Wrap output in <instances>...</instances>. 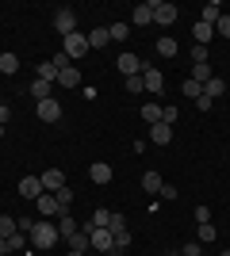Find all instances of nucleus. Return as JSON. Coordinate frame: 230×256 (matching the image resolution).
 <instances>
[{
    "label": "nucleus",
    "instance_id": "1",
    "mask_svg": "<svg viewBox=\"0 0 230 256\" xmlns=\"http://www.w3.org/2000/svg\"><path fill=\"white\" fill-rule=\"evenodd\" d=\"M58 241H62V234H58V226L50 222V218H39L31 230V245L35 248H54Z\"/></svg>",
    "mask_w": 230,
    "mask_h": 256
},
{
    "label": "nucleus",
    "instance_id": "2",
    "mask_svg": "<svg viewBox=\"0 0 230 256\" xmlns=\"http://www.w3.org/2000/svg\"><path fill=\"white\" fill-rule=\"evenodd\" d=\"M88 50H92V46H88V34H81V31H73V34H66V38H62V54H66L69 62L85 58Z\"/></svg>",
    "mask_w": 230,
    "mask_h": 256
},
{
    "label": "nucleus",
    "instance_id": "3",
    "mask_svg": "<svg viewBox=\"0 0 230 256\" xmlns=\"http://www.w3.org/2000/svg\"><path fill=\"white\" fill-rule=\"evenodd\" d=\"M35 206H39V214H43V218H50V222L66 214V210H62V203H58V195H54V192H43L39 199H35Z\"/></svg>",
    "mask_w": 230,
    "mask_h": 256
},
{
    "label": "nucleus",
    "instance_id": "4",
    "mask_svg": "<svg viewBox=\"0 0 230 256\" xmlns=\"http://www.w3.org/2000/svg\"><path fill=\"white\" fill-rule=\"evenodd\" d=\"M150 4H153V23L169 27V23L180 20V8H176V4H165V0H150Z\"/></svg>",
    "mask_w": 230,
    "mask_h": 256
},
{
    "label": "nucleus",
    "instance_id": "5",
    "mask_svg": "<svg viewBox=\"0 0 230 256\" xmlns=\"http://www.w3.org/2000/svg\"><path fill=\"white\" fill-rule=\"evenodd\" d=\"M88 245L96 248V252H115V234L104 230V226H96V230L88 234Z\"/></svg>",
    "mask_w": 230,
    "mask_h": 256
},
{
    "label": "nucleus",
    "instance_id": "6",
    "mask_svg": "<svg viewBox=\"0 0 230 256\" xmlns=\"http://www.w3.org/2000/svg\"><path fill=\"white\" fill-rule=\"evenodd\" d=\"M54 31L62 34V38L77 31V12H73V8H58V12H54Z\"/></svg>",
    "mask_w": 230,
    "mask_h": 256
},
{
    "label": "nucleus",
    "instance_id": "7",
    "mask_svg": "<svg viewBox=\"0 0 230 256\" xmlns=\"http://www.w3.org/2000/svg\"><path fill=\"white\" fill-rule=\"evenodd\" d=\"M142 84H146V92H150V96H161V92H165V76H161V69L142 65Z\"/></svg>",
    "mask_w": 230,
    "mask_h": 256
},
{
    "label": "nucleus",
    "instance_id": "8",
    "mask_svg": "<svg viewBox=\"0 0 230 256\" xmlns=\"http://www.w3.org/2000/svg\"><path fill=\"white\" fill-rule=\"evenodd\" d=\"M35 115L43 118V122H58V118H62V104H58L54 96H50V100H39V107H35Z\"/></svg>",
    "mask_w": 230,
    "mask_h": 256
},
{
    "label": "nucleus",
    "instance_id": "9",
    "mask_svg": "<svg viewBox=\"0 0 230 256\" xmlns=\"http://www.w3.org/2000/svg\"><path fill=\"white\" fill-rule=\"evenodd\" d=\"M39 180H43V192H62V188H66V172L62 168H46Z\"/></svg>",
    "mask_w": 230,
    "mask_h": 256
},
{
    "label": "nucleus",
    "instance_id": "10",
    "mask_svg": "<svg viewBox=\"0 0 230 256\" xmlns=\"http://www.w3.org/2000/svg\"><path fill=\"white\" fill-rule=\"evenodd\" d=\"M115 69H119V73H127V76H138V73H142V62H138V54H119Z\"/></svg>",
    "mask_w": 230,
    "mask_h": 256
},
{
    "label": "nucleus",
    "instance_id": "11",
    "mask_svg": "<svg viewBox=\"0 0 230 256\" xmlns=\"http://www.w3.org/2000/svg\"><path fill=\"white\" fill-rule=\"evenodd\" d=\"M150 142L153 146H169V142H173V126H169V122H153L150 126Z\"/></svg>",
    "mask_w": 230,
    "mask_h": 256
},
{
    "label": "nucleus",
    "instance_id": "12",
    "mask_svg": "<svg viewBox=\"0 0 230 256\" xmlns=\"http://www.w3.org/2000/svg\"><path fill=\"white\" fill-rule=\"evenodd\" d=\"M20 195L23 199H39V195H43V180H39V176H23L20 180Z\"/></svg>",
    "mask_w": 230,
    "mask_h": 256
},
{
    "label": "nucleus",
    "instance_id": "13",
    "mask_svg": "<svg viewBox=\"0 0 230 256\" xmlns=\"http://www.w3.org/2000/svg\"><path fill=\"white\" fill-rule=\"evenodd\" d=\"M88 180L92 184H111V164H104V160L88 164Z\"/></svg>",
    "mask_w": 230,
    "mask_h": 256
},
{
    "label": "nucleus",
    "instance_id": "14",
    "mask_svg": "<svg viewBox=\"0 0 230 256\" xmlns=\"http://www.w3.org/2000/svg\"><path fill=\"white\" fill-rule=\"evenodd\" d=\"M77 230H81V222H77V218H73L69 210L62 214V218H58V234H62V241H69V237H73Z\"/></svg>",
    "mask_w": 230,
    "mask_h": 256
},
{
    "label": "nucleus",
    "instance_id": "15",
    "mask_svg": "<svg viewBox=\"0 0 230 256\" xmlns=\"http://www.w3.org/2000/svg\"><path fill=\"white\" fill-rule=\"evenodd\" d=\"M146 23H153V4H138L131 12V27H146Z\"/></svg>",
    "mask_w": 230,
    "mask_h": 256
},
{
    "label": "nucleus",
    "instance_id": "16",
    "mask_svg": "<svg viewBox=\"0 0 230 256\" xmlns=\"http://www.w3.org/2000/svg\"><path fill=\"white\" fill-rule=\"evenodd\" d=\"M203 96H207L211 104H215L219 96H226V80H222V76H211L207 84H203Z\"/></svg>",
    "mask_w": 230,
    "mask_h": 256
},
{
    "label": "nucleus",
    "instance_id": "17",
    "mask_svg": "<svg viewBox=\"0 0 230 256\" xmlns=\"http://www.w3.org/2000/svg\"><path fill=\"white\" fill-rule=\"evenodd\" d=\"M161 188H165V180H161V176H157V172H146V176H142V192L146 195H161Z\"/></svg>",
    "mask_w": 230,
    "mask_h": 256
},
{
    "label": "nucleus",
    "instance_id": "18",
    "mask_svg": "<svg viewBox=\"0 0 230 256\" xmlns=\"http://www.w3.org/2000/svg\"><path fill=\"white\" fill-rule=\"evenodd\" d=\"M58 84L62 88H81V69H73V65L62 69V73H58Z\"/></svg>",
    "mask_w": 230,
    "mask_h": 256
},
{
    "label": "nucleus",
    "instance_id": "19",
    "mask_svg": "<svg viewBox=\"0 0 230 256\" xmlns=\"http://www.w3.org/2000/svg\"><path fill=\"white\" fill-rule=\"evenodd\" d=\"M108 42H111L108 27H92V31H88V46H92V50H100V46H108Z\"/></svg>",
    "mask_w": 230,
    "mask_h": 256
},
{
    "label": "nucleus",
    "instance_id": "20",
    "mask_svg": "<svg viewBox=\"0 0 230 256\" xmlns=\"http://www.w3.org/2000/svg\"><path fill=\"white\" fill-rule=\"evenodd\" d=\"M192 38H196V46H207L211 38H215V27H207V23H196V27H192Z\"/></svg>",
    "mask_w": 230,
    "mask_h": 256
},
{
    "label": "nucleus",
    "instance_id": "21",
    "mask_svg": "<svg viewBox=\"0 0 230 256\" xmlns=\"http://www.w3.org/2000/svg\"><path fill=\"white\" fill-rule=\"evenodd\" d=\"M222 16V4H203V16H199V23H207V27H215Z\"/></svg>",
    "mask_w": 230,
    "mask_h": 256
},
{
    "label": "nucleus",
    "instance_id": "22",
    "mask_svg": "<svg viewBox=\"0 0 230 256\" xmlns=\"http://www.w3.org/2000/svg\"><path fill=\"white\" fill-rule=\"evenodd\" d=\"M27 92L35 96V104H39V100H50V84H46V80H39V76L31 80V88H27Z\"/></svg>",
    "mask_w": 230,
    "mask_h": 256
},
{
    "label": "nucleus",
    "instance_id": "23",
    "mask_svg": "<svg viewBox=\"0 0 230 256\" xmlns=\"http://www.w3.org/2000/svg\"><path fill=\"white\" fill-rule=\"evenodd\" d=\"M0 73H20V58H16V54H0Z\"/></svg>",
    "mask_w": 230,
    "mask_h": 256
},
{
    "label": "nucleus",
    "instance_id": "24",
    "mask_svg": "<svg viewBox=\"0 0 230 256\" xmlns=\"http://www.w3.org/2000/svg\"><path fill=\"white\" fill-rule=\"evenodd\" d=\"M157 54H161V58H176V38L161 34V38H157Z\"/></svg>",
    "mask_w": 230,
    "mask_h": 256
},
{
    "label": "nucleus",
    "instance_id": "25",
    "mask_svg": "<svg viewBox=\"0 0 230 256\" xmlns=\"http://www.w3.org/2000/svg\"><path fill=\"white\" fill-rule=\"evenodd\" d=\"M108 34H111V42H123V38L131 34V23H119V20H115V23L108 27Z\"/></svg>",
    "mask_w": 230,
    "mask_h": 256
},
{
    "label": "nucleus",
    "instance_id": "26",
    "mask_svg": "<svg viewBox=\"0 0 230 256\" xmlns=\"http://www.w3.org/2000/svg\"><path fill=\"white\" fill-rule=\"evenodd\" d=\"M35 73H39V80H46V84H54V80H58V69H54V62H43L39 69H35Z\"/></svg>",
    "mask_w": 230,
    "mask_h": 256
},
{
    "label": "nucleus",
    "instance_id": "27",
    "mask_svg": "<svg viewBox=\"0 0 230 256\" xmlns=\"http://www.w3.org/2000/svg\"><path fill=\"white\" fill-rule=\"evenodd\" d=\"M142 118H146V126L161 122V107H157V104H142Z\"/></svg>",
    "mask_w": 230,
    "mask_h": 256
},
{
    "label": "nucleus",
    "instance_id": "28",
    "mask_svg": "<svg viewBox=\"0 0 230 256\" xmlns=\"http://www.w3.org/2000/svg\"><path fill=\"white\" fill-rule=\"evenodd\" d=\"M69 248H73V252H85V248H92V245H88V234H85V230H77V234L69 237Z\"/></svg>",
    "mask_w": 230,
    "mask_h": 256
},
{
    "label": "nucleus",
    "instance_id": "29",
    "mask_svg": "<svg viewBox=\"0 0 230 256\" xmlns=\"http://www.w3.org/2000/svg\"><path fill=\"white\" fill-rule=\"evenodd\" d=\"M16 230H20V222H16V218H8V214H0V237L8 241V237L16 234Z\"/></svg>",
    "mask_w": 230,
    "mask_h": 256
},
{
    "label": "nucleus",
    "instance_id": "30",
    "mask_svg": "<svg viewBox=\"0 0 230 256\" xmlns=\"http://www.w3.org/2000/svg\"><path fill=\"white\" fill-rule=\"evenodd\" d=\"M108 230H111V234H123V230H127V214H123V210H111Z\"/></svg>",
    "mask_w": 230,
    "mask_h": 256
},
{
    "label": "nucleus",
    "instance_id": "31",
    "mask_svg": "<svg viewBox=\"0 0 230 256\" xmlns=\"http://www.w3.org/2000/svg\"><path fill=\"white\" fill-rule=\"evenodd\" d=\"M180 92H184L188 100H199V96H203V84H199V80H192V76H188V80H184V88H180Z\"/></svg>",
    "mask_w": 230,
    "mask_h": 256
},
{
    "label": "nucleus",
    "instance_id": "32",
    "mask_svg": "<svg viewBox=\"0 0 230 256\" xmlns=\"http://www.w3.org/2000/svg\"><path fill=\"white\" fill-rule=\"evenodd\" d=\"M211 76H215V73H211V65H192V80H199V84H207Z\"/></svg>",
    "mask_w": 230,
    "mask_h": 256
},
{
    "label": "nucleus",
    "instance_id": "33",
    "mask_svg": "<svg viewBox=\"0 0 230 256\" xmlns=\"http://www.w3.org/2000/svg\"><path fill=\"white\" fill-rule=\"evenodd\" d=\"M199 245H211V241H215V226L211 222H199V237H196Z\"/></svg>",
    "mask_w": 230,
    "mask_h": 256
},
{
    "label": "nucleus",
    "instance_id": "34",
    "mask_svg": "<svg viewBox=\"0 0 230 256\" xmlns=\"http://www.w3.org/2000/svg\"><path fill=\"white\" fill-rule=\"evenodd\" d=\"M123 88H127V92H131V96H138V92H142V73H138V76H127V80H123Z\"/></svg>",
    "mask_w": 230,
    "mask_h": 256
},
{
    "label": "nucleus",
    "instance_id": "35",
    "mask_svg": "<svg viewBox=\"0 0 230 256\" xmlns=\"http://www.w3.org/2000/svg\"><path fill=\"white\" fill-rule=\"evenodd\" d=\"M54 195H58V203H62V210H69V206H73V188H69V184L62 188V192H54Z\"/></svg>",
    "mask_w": 230,
    "mask_h": 256
},
{
    "label": "nucleus",
    "instance_id": "36",
    "mask_svg": "<svg viewBox=\"0 0 230 256\" xmlns=\"http://www.w3.org/2000/svg\"><path fill=\"white\" fill-rule=\"evenodd\" d=\"M108 222H111V210H104V206H100V210H92V230H96V226H104V230H108Z\"/></svg>",
    "mask_w": 230,
    "mask_h": 256
},
{
    "label": "nucleus",
    "instance_id": "37",
    "mask_svg": "<svg viewBox=\"0 0 230 256\" xmlns=\"http://www.w3.org/2000/svg\"><path fill=\"white\" fill-rule=\"evenodd\" d=\"M192 65H207V46H196V42H192Z\"/></svg>",
    "mask_w": 230,
    "mask_h": 256
},
{
    "label": "nucleus",
    "instance_id": "38",
    "mask_svg": "<svg viewBox=\"0 0 230 256\" xmlns=\"http://www.w3.org/2000/svg\"><path fill=\"white\" fill-rule=\"evenodd\" d=\"M23 237H27L23 230H16V234L8 237V252H20V248H23Z\"/></svg>",
    "mask_w": 230,
    "mask_h": 256
},
{
    "label": "nucleus",
    "instance_id": "39",
    "mask_svg": "<svg viewBox=\"0 0 230 256\" xmlns=\"http://www.w3.org/2000/svg\"><path fill=\"white\" fill-rule=\"evenodd\" d=\"M215 34L230 38V16H226V12H222V16H219V23H215Z\"/></svg>",
    "mask_w": 230,
    "mask_h": 256
},
{
    "label": "nucleus",
    "instance_id": "40",
    "mask_svg": "<svg viewBox=\"0 0 230 256\" xmlns=\"http://www.w3.org/2000/svg\"><path fill=\"white\" fill-rule=\"evenodd\" d=\"M180 256H203V245H199V241H188V245L180 248Z\"/></svg>",
    "mask_w": 230,
    "mask_h": 256
},
{
    "label": "nucleus",
    "instance_id": "41",
    "mask_svg": "<svg viewBox=\"0 0 230 256\" xmlns=\"http://www.w3.org/2000/svg\"><path fill=\"white\" fill-rule=\"evenodd\" d=\"M161 122H169V126H176V107L169 104V107H161Z\"/></svg>",
    "mask_w": 230,
    "mask_h": 256
},
{
    "label": "nucleus",
    "instance_id": "42",
    "mask_svg": "<svg viewBox=\"0 0 230 256\" xmlns=\"http://www.w3.org/2000/svg\"><path fill=\"white\" fill-rule=\"evenodd\" d=\"M127 245H131V230H123V234H115V248H119V252H123V248H127Z\"/></svg>",
    "mask_w": 230,
    "mask_h": 256
},
{
    "label": "nucleus",
    "instance_id": "43",
    "mask_svg": "<svg viewBox=\"0 0 230 256\" xmlns=\"http://www.w3.org/2000/svg\"><path fill=\"white\" fill-rule=\"evenodd\" d=\"M196 222H211V210H207V206H196Z\"/></svg>",
    "mask_w": 230,
    "mask_h": 256
},
{
    "label": "nucleus",
    "instance_id": "44",
    "mask_svg": "<svg viewBox=\"0 0 230 256\" xmlns=\"http://www.w3.org/2000/svg\"><path fill=\"white\" fill-rule=\"evenodd\" d=\"M8 118H12V107H8V104H0V126H4Z\"/></svg>",
    "mask_w": 230,
    "mask_h": 256
},
{
    "label": "nucleus",
    "instance_id": "45",
    "mask_svg": "<svg viewBox=\"0 0 230 256\" xmlns=\"http://www.w3.org/2000/svg\"><path fill=\"white\" fill-rule=\"evenodd\" d=\"M0 256H8V241L4 237H0Z\"/></svg>",
    "mask_w": 230,
    "mask_h": 256
},
{
    "label": "nucleus",
    "instance_id": "46",
    "mask_svg": "<svg viewBox=\"0 0 230 256\" xmlns=\"http://www.w3.org/2000/svg\"><path fill=\"white\" fill-rule=\"evenodd\" d=\"M66 256H85V252H73V248H69V252H66Z\"/></svg>",
    "mask_w": 230,
    "mask_h": 256
},
{
    "label": "nucleus",
    "instance_id": "47",
    "mask_svg": "<svg viewBox=\"0 0 230 256\" xmlns=\"http://www.w3.org/2000/svg\"><path fill=\"white\" fill-rule=\"evenodd\" d=\"M0 138H4V126H0Z\"/></svg>",
    "mask_w": 230,
    "mask_h": 256
},
{
    "label": "nucleus",
    "instance_id": "48",
    "mask_svg": "<svg viewBox=\"0 0 230 256\" xmlns=\"http://www.w3.org/2000/svg\"><path fill=\"white\" fill-rule=\"evenodd\" d=\"M222 256H230V248H226V252H222Z\"/></svg>",
    "mask_w": 230,
    "mask_h": 256
},
{
    "label": "nucleus",
    "instance_id": "49",
    "mask_svg": "<svg viewBox=\"0 0 230 256\" xmlns=\"http://www.w3.org/2000/svg\"><path fill=\"white\" fill-rule=\"evenodd\" d=\"M173 256H180V252H173Z\"/></svg>",
    "mask_w": 230,
    "mask_h": 256
}]
</instances>
